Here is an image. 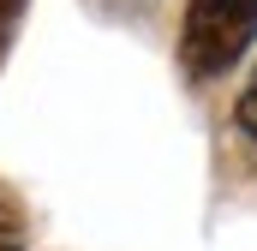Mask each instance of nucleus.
Returning a JSON list of instances; mask_svg holds the SVG:
<instances>
[{"label": "nucleus", "mask_w": 257, "mask_h": 251, "mask_svg": "<svg viewBox=\"0 0 257 251\" xmlns=\"http://www.w3.org/2000/svg\"><path fill=\"white\" fill-rule=\"evenodd\" d=\"M251 36H257V0H192L180 60L192 78H215L251 48Z\"/></svg>", "instance_id": "obj_1"}, {"label": "nucleus", "mask_w": 257, "mask_h": 251, "mask_svg": "<svg viewBox=\"0 0 257 251\" xmlns=\"http://www.w3.org/2000/svg\"><path fill=\"white\" fill-rule=\"evenodd\" d=\"M0 251H24V233H18V215H12V203L0 197Z\"/></svg>", "instance_id": "obj_2"}, {"label": "nucleus", "mask_w": 257, "mask_h": 251, "mask_svg": "<svg viewBox=\"0 0 257 251\" xmlns=\"http://www.w3.org/2000/svg\"><path fill=\"white\" fill-rule=\"evenodd\" d=\"M18 12H24V0H0V54H6V42L18 30Z\"/></svg>", "instance_id": "obj_3"}, {"label": "nucleus", "mask_w": 257, "mask_h": 251, "mask_svg": "<svg viewBox=\"0 0 257 251\" xmlns=\"http://www.w3.org/2000/svg\"><path fill=\"white\" fill-rule=\"evenodd\" d=\"M239 126H245V132L257 138V78L245 84V96H239Z\"/></svg>", "instance_id": "obj_4"}]
</instances>
